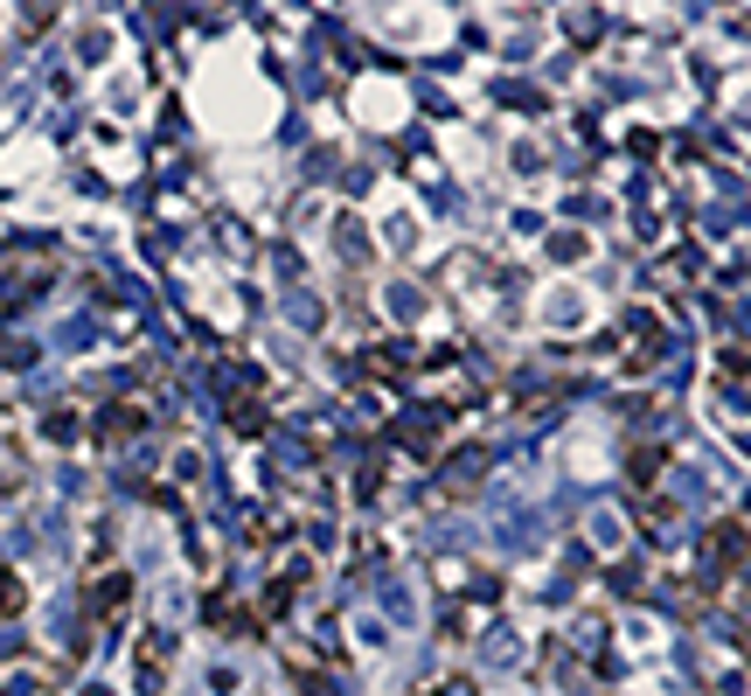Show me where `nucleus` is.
Listing matches in <instances>:
<instances>
[{
	"instance_id": "1",
	"label": "nucleus",
	"mask_w": 751,
	"mask_h": 696,
	"mask_svg": "<svg viewBox=\"0 0 751 696\" xmlns=\"http://www.w3.org/2000/svg\"><path fill=\"white\" fill-rule=\"evenodd\" d=\"M133 669H140V689H146V696H160V683H167V634H160V627H154V634H140Z\"/></svg>"
},
{
	"instance_id": "2",
	"label": "nucleus",
	"mask_w": 751,
	"mask_h": 696,
	"mask_svg": "<svg viewBox=\"0 0 751 696\" xmlns=\"http://www.w3.org/2000/svg\"><path fill=\"white\" fill-rule=\"evenodd\" d=\"M480 474H487V460H480V453H460L453 467H445V495H474Z\"/></svg>"
},
{
	"instance_id": "3",
	"label": "nucleus",
	"mask_w": 751,
	"mask_h": 696,
	"mask_svg": "<svg viewBox=\"0 0 751 696\" xmlns=\"http://www.w3.org/2000/svg\"><path fill=\"white\" fill-rule=\"evenodd\" d=\"M133 425H140L133 404H111V411H105V439H133Z\"/></svg>"
},
{
	"instance_id": "4",
	"label": "nucleus",
	"mask_w": 751,
	"mask_h": 696,
	"mask_svg": "<svg viewBox=\"0 0 751 696\" xmlns=\"http://www.w3.org/2000/svg\"><path fill=\"white\" fill-rule=\"evenodd\" d=\"M22 578H14V571H0V620H14V613H22Z\"/></svg>"
},
{
	"instance_id": "5",
	"label": "nucleus",
	"mask_w": 751,
	"mask_h": 696,
	"mask_svg": "<svg viewBox=\"0 0 751 696\" xmlns=\"http://www.w3.org/2000/svg\"><path fill=\"white\" fill-rule=\"evenodd\" d=\"M126 592H133L126 578H105V586H98V613H119V606H126Z\"/></svg>"
},
{
	"instance_id": "6",
	"label": "nucleus",
	"mask_w": 751,
	"mask_h": 696,
	"mask_svg": "<svg viewBox=\"0 0 751 696\" xmlns=\"http://www.w3.org/2000/svg\"><path fill=\"white\" fill-rule=\"evenodd\" d=\"M439 696H480V689H474V683H466V675H453V683H445Z\"/></svg>"
}]
</instances>
